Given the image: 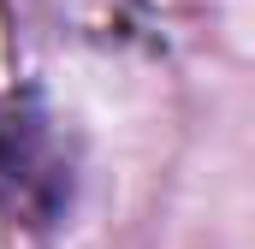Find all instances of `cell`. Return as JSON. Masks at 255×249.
Masks as SVG:
<instances>
[{"label": "cell", "instance_id": "1", "mask_svg": "<svg viewBox=\"0 0 255 249\" xmlns=\"http://www.w3.org/2000/svg\"><path fill=\"white\" fill-rule=\"evenodd\" d=\"M77 190V160L36 89L0 95V214L18 232H54Z\"/></svg>", "mask_w": 255, "mask_h": 249}]
</instances>
